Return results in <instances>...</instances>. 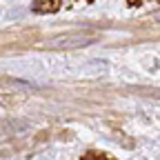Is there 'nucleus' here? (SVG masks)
<instances>
[{
	"instance_id": "nucleus-1",
	"label": "nucleus",
	"mask_w": 160,
	"mask_h": 160,
	"mask_svg": "<svg viewBox=\"0 0 160 160\" xmlns=\"http://www.w3.org/2000/svg\"><path fill=\"white\" fill-rule=\"evenodd\" d=\"M96 36H82V33H65V36H58L47 40V47L49 49H78V47H87L96 42Z\"/></svg>"
}]
</instances>
